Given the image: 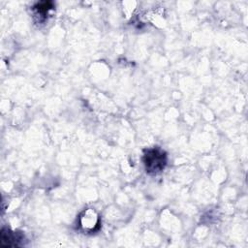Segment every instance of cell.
Instances as JSON below:
<instances>
[{
  "instance_id": "1",
  "label": "cell",
  "mask_w": 248,
  "mask_h": 248,
  "mask_svg": "<svg viewBox=\"0 0 248 248\" xmlns=\"http://www.w3.org/2000/svg\"><path fill=\"white\" fill-rule=\"evenodd\" d=\"M167 161V153L158 146L147 148L143 152L142 162L146 172L149 174H157L161 172L165 169Z\"/></svg>"
},
{
  "instance_id": "2",
  "label": "cell",
  "mask_w": 248,
  "mask_h": 248,
  "mask_svg": "<svg viewBox=\"0 0 248 248\" xmlns=\"http://www.w3.org/2000/svg\"><path fill=\"white\" fill-rule=\"evenodd\" d=\"M24 236L19 232L11 231L8 228L1 230V246L2 247H16L21 245Z\"/></svg>"
},
{
  "instance_id": "3",
  "label": "cell",
  "mask_w": 248,
  "mask_h": 248,
  "mask_svg": "<svg viewBox=\"0 0 248 248\" xmlns=\"http://www.w3.org/2000/svg\"><path fill=\"white\" fill-rule=\"evenodd\" d=\"M53 8V4L52 2H49V1H44V2H40L38 3L34 9L37 11L38 14H42V15H45L46 14L50 9Z\"/></svg>"
}]
</instances>
